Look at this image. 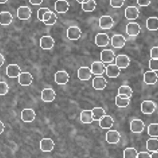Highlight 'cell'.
I'll use <instances>...</instances> for the list:
<instances>
[{
    "mask_svg": "<svg viewBox=\"0 0 158 158\" xmlns=\"http://www.w3.org/2000/svg\"><path fill=\"white\" fill-rule=\"evenodd\" d=\"M93 75L91 68L87 66H82L77 71V76H78L79 80L81 81H88L91 79Z\"/></svg>",
    "mask_w": 158,
    "mask_h": 158,
    "instance_id": "cell-1",
    "label": "cell"
},
{
    "mask_svg": "<svg viewBox=\"0 0 158 158\" xmlns=\"http://www.w3.org/2000/svg\"><path fill=\"white\" fill-rule=\"evenodd\" d=\"M56 92L52 88H45L41 93V99L46 103H51L56 99Z\"/></svg>",
    "mask_w": 158,
    "mask_h": 158,
    "instance_id": "cell-2",
    "label": "cell"
},
{
    "mask_svg": "<svg viewBox=\"0 0 158 158\" xmlns=\"http://www.w3.org/2000/svg\"><path fill=\"white\" fill-rule=\"evenodd\" d=\"M156 106L155 103L152 100H144L141 103V112L143 114L150 115V114H154L155 111Z\"/></svg>",
    "mask_w": 158,
    "mask_h": 158,
    "instance_id": "cell-3",
    "label": "cell"
},
{
    "mask_svg": "<svg viewBox=\"0 0 158 158\" xmlns=\"http://www.w3.org/2000/svg\"><path fill=\"white\" fill-rule=\"evenodd\" d=\"M81 29L78 26H70L68 28L66 31V36L70 40H78L81 37Z\"/></svg>",
    "mask_w": 158,
    "mask_h": 158,
    "instance_id": "cell-4",
    "label": "cell"
},
{
    "mask_svg": "<svg viewBox=\"0 0 158 158\" xmlns=\"http://www.w3.org/2000/svg\"><path fill=\"white\" fill-rule=\"evenodd\" d=\"M35 112L32 109L26 108L22 110L21 112V119L25 123H32L35 119Z\"/></svg>",
    "mask_w": 158,
    "mask_h": 158,
    "instance_id": "cell-5",
    "label": "cell"
},
{
    "mask_svg": "<svg viewBox=\"0 0 158 158\" xmlns=\"http://www.w3.org/2000/svg\"><path fill=\"white\" fill-rule=\"evenodd\" d=\"M55 46V40L50 35H44L40 39V47L45 50L52 49Z\"/></svg>",
    "mask_w": 158,
    "mask_h": 158,
    "instance_id": "cell-6",
    "label": "cell"
},
{
    "mask_svg": "<svg viewBox=\"0 0 158 158\" xmlns=\"http://www.w3.org/2000/svg\"><path fill=\"white\" fill-rule=\"evenodd\" d=\"M140 26L137 23H130L126 26V32L129 36H137L140 33Z\"/></svg>",
    "mask_w": 158,
    "mask_h": 158,
    "instance_id": "cell-7",
    "label": "cell"
},
{
    "mask_svg": "<svg viewBox=\"0 0 158 158\" xmlns=\"http://www.w3.org/2000/svg\"><path fill=\"white\" fill-rule=\"evenodd\" d=\"M18 81L23 86H30L33 81V77L29 72H22L18 77Z\"/></svg>",
    "mask_w": 158,
    "mask_h": 158,
    "instance_id": "cell-8",
    "label": "cell"
},
{
    "mask_svg": "<svg viewBox=\"0 0 158 158\" xmlns=\"http://www.w3.org/2000/svg\"><path fill=\"white\" fill-rule=\"evenodd\" d=\"M55 82L59 85H66L69 80V75L65 70L57 71L55 74Z\"/></svg>",
    "mask_w": 158,
    "mask_h": 158,
    "instance_id": "cell-9",
    "label": "cell"
},
{
    "mask_svg": "<svg viewBox=\"0 0 158 158\" xmlns=\"http://www.w3.org/2000/svg\"><path fill=\"white\" fill-rule=\"evenodd\" d=\"M40 148L43 152H51L55 148V143L51 138H43L40 141Z\"/></svg>",
    "mask_w": 158,
    "mask_h": 158,
    "instance_id": "cell-10",
    "label": "cell"
},
{
    "mask_svg": "<svg viewBox=\"0 0 158 158\" xmlns=\"http://www.w3.org/2000/svg\"><path fill=\"white\" fill-rule=\"evenodd\" d=\"M114 25V20L110 15H102L99 20V26L103 29H110Z\"/></svg>",
    "mask_w": 158,
    "mask_h": 158,
    "instance_id": "cell-11",
    "label": "cell"
},
{
    "mask_svg": "<svg viewBox=\"0 0 158 158\" xmlns=\"http://www.w3.org/2000/svg\"><path fill=\"white\" fill-rule=\"evenodd\" d=\"M105 63L102 61H95L91 65V70L93 74L96 76H102L106 73V66Z\"/></svg>",
    "mask_w": 158,
    "mask_h": 158,
    "instance_id": "cell-12",
    "label": "cell"
},
{
    "mask_svg": "<svg viewBox=\"0 0 158 158\" xmlns=\"http://www.w3.org/2000/svg\"><path fill=\"white\" fill-rule=\"evenodd\" d=\"M115 59V53L111 49H103L100 53V60L104 63H112Z\"/></svg>",
    "mask_w": 158,
    "mask_h": 158,
    "instance_id": "cell-13",
    "label": "cell"
},
{
    "mask_svg": "<svg viewBox=\"0 0 158 158\" xmlns=\"http://www.w3.org/2000/svg\"><path fill=\"white\" fill-rule=\"evenodd\" d=\"M145 128V123L140 119H134L131 122V131L134 134H140Z\"/></svg>",
    "mask_w": 158,
    "mask_h": 158,
    "instance_id": "cell-14",
    "label": "cell"
},
{
    "mask_svg": "<svg viewBox=\"0 0 158 158\" xmlns=\"http://www.w3.org/2000/svg\"><path fill=\"white\" fill-rule=\"evenodd\" d=\"M120 134L117 131H109L106 134V140L110 144H117L120 140Z\"/></svg>",
    "mask_w": 158,
    "mask_h": 158,
    "instance_id": "cell-15",
    "label": "cell"
},
{
    "mask_svg": "<svg viewBox=\"0 0 158 158\" xmlns=\"http://www.w3.org/2000/svg\"><path fill=\"white\" fill-rule=\"evenodd\" d=\"M32 15V10L28 6H20L17 9V17L20 20H28Z\"/></svg>",
    "mask_w": 158,
    "mask_h": 158,
    "instance_id": "cell-16",
    "label": "cell"
},
{
    "mask_svg": "<svg viewBox=\"0 0 158 158\" xmlns=\"http://www.w3.org/2000/svg\"><path fill=\"white\" fill-rule=\"evenodd\" d=\"M107 86V81L102 76H97L93 80V87L97 90H103Z\"/></svg>",
    "mask_w": 158,
    "mask_h": 158,
    "instance_id": "cell-17",
    "label": "cell"
},
{
    "mask_svg": "<svg viewBox=\"0 0 158 158\" xmlns=\"http://www.w3.org/2000/svg\"><path fill=\"white\" fill-rule=\"evenodd\" d=\"M110 39L106 33H98L95 37V43L99 47H106L109 45Z\"/></svg>",
    "mask_w": 158,
    "mask_h": 158,
    "instance_id": "cell-18",
    "label": "cell"
},
{
    "mask_svg": "<svg viewBox=\"0 0 158 158\" xmlns=\"http://www.w3.org/2000/svg\"><path fill=\"white\" fill-rule=\"evenodd\" d=\"M121 69L117 64H110L106 67V74L110 78H117L120 76Z\"/></svg>",
    "mask_w": 158,
    "mask_h": 158,
    "instance_id": "cell-19",
    "label": "cell"
},
{
    "mask_svg": "<svg viewBox=\"0 0 158 158\" xmlns=\"http://www.w3.org/2000/svg\"><path fill=\"white\" fill-rule=\"evenodd\" d=\"M111 45L115 49H121L126 45V39L122 35H114L111 38Z\"/></svg>",
    "mask_w": 158,
    "mask_h": 158,
    "instance_id": "cell-20",
    "label": "cell"
},
{
    "mask_svg": "<svg viewBox=\"0 0 158 158\" xmlns=\"http://www.w3.org/2000/svg\"><path fill=\"white\" fill-rule=\"evenodd\" d=\"M115 64H117L120 69H126L131 64V60L129 56L124 54H120L118 55L115 59Z\"/></svg>",
    "mask_w": 158,
    "mask_h": 158,
    "instance_id": "cell-21",
    "label": "cell"
},
{
    "mask_svg": "<svg viewBox=\"0 0 158 158\" xmlns=\"http://www.w3.org/2000/svg\"><path fill=\"white\" fill-rule=\"evenodd\" d=\"M21 73V69L17 64H9L6 67V75L9 78H18Z\"/></svg>",
    "mask_w": 158,
    "mask_h": 158,
    "instance_id": "cell-22",
    "label": "cell"
},
{
    "mask_svg": "<svg viewBox=\"0 0 158 158\" xmlns=\"http://www.w3.org/2000/svg\"><path fill=\"white\" fill-rule=\"evenodd\" d=\"M158 80V75L156 71H147L143 75V81L148 85L155 84Z\"/></svg>",
    "mask_w": 158,
    "mask_h": 158,
    "instance_id": "cell-23",
    "label": "cell"
},
{
    "mask_svg": "<svg viewBox=\"0 0 158 158\" xmlns=\"http://www.w3.org/2000/svg\"><path fill=\"white\" fill-rule=\"evenodd\" d=\"M140 15V11L136 6H128L125 9V17L129 20L137 19Z\"/></svg>",
    "mask_w": 158,
    "mask_h": 158,
    "instance_id": "cell-24",
    "label": "cell"
},
{
    "mask_svg": "<svg viewBox=\"0 0 158 158\" xmlns=\"http://www.w3.org/2000/svg\"><path fill=\"white\" fill-rule=\"evenodd\" d=\"M80 121L85 124H90L94 121L92 110H85L80 113Z\"/></svg>",
    "mask_w": 158,
    "mask_h": 158,
    "instance_id": "cell-25",
    "label": "cell"
},
{
    "mask_svg": "<svg viewBox=\"0 0 158 158\" xmlns=\"http://www.w3.org/2000/svg\"><path fill=\"white\" fill-rule=\"evenodd\" d=\"M69 9V3L66 0H57L55 2V10L58 13H66Z\"/></svg>",
    "mask_w": 158,
    "mask_h": 158,
    "instance_id": "cell-26",
    "label": "cell"
},
{
    "mask_svg": "<svg viewBox=\"0 0 158 158\" xmlns=\"http://www.w3.org/2000/svg\"><path fill=\"white\" fill-rule=\"evenodd\" d=\"M13 20L12 15L8 11H3L0 12V24L2 26H9Z\"/></svg>",
    "mask_w": 158,
    "mask_h": 158,
    "instance_id": "cell-27",
    "label": "cell"
},
{
    "mask_svg": "<svg viewBox=\"0 0 158 158\" xmlns=\"http://www.w3.org/2000/svg\"><path fill=\"white\" fill-rule=\"evenodd\" d=\"M99 122H100V127L102 129H110L114 124V119L109 115H105Z\"/></svg>",
    "mask_w": 158,
    "mask_h": 158,
    "instance_id": "cell-28",
    "label": "cell"
},
{
    "mask_svg": "<svg viewBox=\"0 0 158 158\" xmlns=\"http://www.w3.org/2000/svg\"><path fill=\"white\" fill-rule=\"evenodd\" d=\"M131 103V98L127 97H123L121 95H117L115 99V104L118 107L125 108L127 107Z\"/></svg>",
    "mask_w": 158,
    "mask_h": 158,
    "instance_id": "cell-29",
    "label": "cell"
},
{
    "mask_svg": "<svg viewBox=\"0 0 158 158\" xmlns=\"http://www.w3.org/2000/svg\"><path fill=\"white\" fill-rule=\"evenodd\" d=\"M97 7V2L95 0H86L82 3V9L84 12H94Z\"/></svg>",
    "mask_w": 158,
    "mask_h": 158,
    "instance_id": "cell-30",
    "label": "cell"
},
{
    "mask_svg": "<svg viewBox=\"0 0 158 158\" xmlns=\"http://www.w3.org/2000/svg\"><path fill=\"white\" fill-rule=\"evenodd\" d=\"M147 28L150 31L158 30V18L156 16L150 17L147 20Z\"/></svg>",
    "mask_w": 158,
    "mask_h": 158,
    "instance_id": "cell-31",
    "label": "cell"
},
{
    "mask_svg": "<svg viewBox=\"0 0 158 158\" xmlns=\"http://www.w3.org/2000/svg\"><path fill=\"white\" fill-rule=\"evenodd\" d=\"M92 112L94 121H100L106 115V111L102 107H94L92 110Z\"/></svg>",
    "mask_w": 158,
    "mask_h": 158,
    "instance_id": "cell-32",
    "label": "cell"
},
{
    "mask_svg": "<svg viewBox=\"0 0 158 158\" xmlns=\"http://www.w3.org/2000/svg\"><path fill=\"white\" fill-rule=\"evenodd\" d=\"M147 149L150 152L158 151V139L157 137H152L147 141Z\"/></svg>",
    "mask_w": 158,
    "mask_h": 158,
    "instance_id": "cell-33",
    "label": "cell"
},
{
    "mask_svg": "<svg viewBox=\"0 0 158 158\" xmlns=\"http://www.w3.org/2000/svg\"><path fill=\"white\" fill-rule=\"evenodd\" d=\"M118 95L123 96V97H127L131 98L133 96V89L131 87L127 85H123L119 87L118 89Z\"/></svg>",
    "mask_w": 158,
    "mask_h": 158,
    "instance_id": "cell-34",
    "label": "cell"
},
{
    "mask_svg": "<svg viewBox=\"0 0 158 158\" xmlns=\"http://www.w3.org/2000/svg\"><path fill=\"white\" fill-rule=\"evenodd\" d=\"M138 153L134 148H127L123 151V158H137Z\"/></svg>",
    "mask_w": 158,
    "mask_h": 158,
    "instance_id": "cell-35",
    "label": "cell"
},
{
    "mask_svg": "<svg viewBox=\"0 0 158 158\" xmlns=\"http://www.w3.org/2000/svg\"><path fill=\"white\" fill-rule=\"evenodd\" d=\"M148 133L150 137H158V123H151L148 126Z\"/></svg>",
    "mask_w": 158,
    "mask_h": 158,
    "instance_id": "cell-36",
    "label": "cell"
},
{
    "mask_svg": "<svg viewBox=\"0 0 158 158\" xmlns=\"http://www.w3.org/2000/svg\"><path fill=\"white\" fill-rule=\"evenodd\" d=\"M9 90V85L6 82L0 81V96H4L6 94H7Z\"/></svg>",
    "mask_w": 158,
    "mask_h": 158,
    "instance_id": "cell-37",
    "label": "cell"
},
{
    "mask_svg": "<svg viewBox=\"0 0 158 158\" xmlns=\"http://www.w3.org/2000/svg\"><path fill=\"white\" fill-rule=\"evenodd\" d=\"M49 10H50V9H49V8H46V7H43V8H40V9H39V10L37 11V18H38V19L40 20V21L43 22V15H44V14L46 13V12H48V11Z\"/></svg>",
    "mask_w": 158,
    "mask_h": 158,
    "instance_id": "cell-38",
    "label": "cell"
},
{
    "mask_svg": "<svg viewBox=\"0 0 158 158\" xmlns=\"http://www.w3.org/2000/svg\"><path fill=\"white\" fill-rule=\"evenodd\" d=\"M56 21H57V15L56 14L53 12L50 18H49L47 21L43 22V23H44L45 25H46V26H52V25H54L56 23Z\"/></svg>",
    "mask_w": 158,
    "mask_h": 158,
    "instance_id": "cell-39",
    "label": "cell"
},
{
    "mask_svg": "<svg viewBox=\"0 0 158 158\" xmlns=\"http://www.w3.org/2000/svg\"><path fill=\"white\" fill-rule=\"evenodd\" d=\"M149 67L151 70L158 71V59H151L149 62Z\"/></svg>",
    "mask_w": 158,
    "mask_h": 158,
    "instance_id": "cell-40",
    "label": "cell"
},
{
    "mask_svg": "<svg viewBox=\"0 0 158 158\" xmlns=\"http://www.w3.org/2000/svg\"><path fill=\"white\" fill-rule=\"evenodd\" d=\"M125 0H110V4L113 8H121Z\"/></svg>",
    "mask_w": 158,
    "mask_h": 158,
    "instance_id": "cell-41",
    "label": "cell"
},
{
    "mask_svg": "<svg viewBox=\"0 0 158 158\" xmlns=\"http://www.w3.org/2000/svg\"><path fill=\"white\" fill-rule=\"evenodd\" d=\"M151 57L152 59H158V46H154L151 49Z\"/></svg>",
    "mask_w": 158,
    "mask_h": 158,
    "instance_id": "cell-42",
    "label": "cell"
},
{
    "mask_svg": "<svg viewBox=\"0 0 158 158\" xmlns=\"http://www.w3.org/2000/svg\"><path fill=\"white\" fill-rule=\"evenodd\" d=\"M151 1H152V0H137V4L140 6H143V7L149 6L151 3Z\"/></svg>",
    "mask_w": 158,
    "mask_h": 158,
    "instance_id": "cell-43",
    "label": "cell"
},
{
    "mask_svg": "<svg viewBox=\"0 0 158 158\" xmlns=\"http://www.w3.org/2000/svg\"><path fill=\"white\" fill-rule=\"evenodd\" d=\"M137 158H151V154H150L148 152L143 151V152L138 153Z\"/></svg>",
    "mask_w": 158,
    "mask_h": 158,
    "instance_id": "cell-44",
    "label": "cell"
},
{
    "mask_svg": "<svg viewBox=\"0 0 158 158\" xmlns=\"http://www.w3.org/2000/svg\"><path fill=\"white\" fill-rule=\"evenodd\" d=\"M52 11H51V10H49V11H48V12H46V13L44 14V15H43V22H46V21H47L48 19H49V18H50L51 17V15H52Z\"/></svg>",
    "mask_w": 158,
    "mask_h": 158,
    "instance_id": "cell-45",
    "label": "cell"
},
{
    "mask_svg": "<svg viewBox=\"0 0 158 158\" xmlns=\"http://www.w3.org/2000/svg\"><path fill=\"white\" fill-rule=\"evenodd\" d=\"M29 2L33 6H40L43 2V0H29Z\"/></svg>",
    "mask_w": 158,
    "mask_h": 158,
    "instance_id": "cell-46",
    "label": "cell"
},
{
    "mask_svg": "<svg viewBox=\"0 0 158 158\" xmlns=\"http://www.w3.org/2000/svg\"><path fill=\"white\" fill-rule=\"evenodd\" d=\"M5 60H5L4 56H3L2 54L0 53V67L3 66V64L5 63Z\"/></svg>",
    "mask_w": 158,
    "mask_h": 158,
    "instance_id": "cell-47",
    "label": "cell"
},
{
    "mask_svg": "<svg viewBox=\"0 0 158 158\" xmlns=\"http://www.w3.org/2000/svg\"><path fill=\"white\" fill-rule=\"evenodd\" d=\"M5 131V125L2 121H0V134H2Z\"/></svg>",
    "mask_w": 158,
    "mask_h": 158,
    "instance_id": "cell-48",
    "label": "cell"
},
{
    "mask_svg": "<svg viewBox=\"0 0 158 158\" xmlns=\"http://www.w3.org/2000/svg\"><path fill=\"white\" fill-rule=\"evenodd\" d=\"M151 158H158V151H156V152H152V154H151Z\"/></svg>",
    "mask_w": 158,
    "mask_h": 158,
    "instance_id": "cell-49",
    "label": "cell"
},
{
    "mask_svg": "<svg viewBox=\"0 0 158 158\" xmlns=\"http://www.w3.org/2000/svg\"><path fill=\"white\" fill-rule=\"evenodd\" d=\"M8 2V0H0V4H5Z\"/></svg>",
    "mask_w": 158,
    "mask_h": 158,
    "instance_id": "cell-50",
    "label": "cell"
},
{
    "mask_svg": "<svg viewBox=\"0 0 158 158\" xmlns=\"http://www.w3.org/2000/svg\"><path fill=\"white\" fill-rule=\"evenodd\" d=\"M77 1L79 3H80V4H82V3H83L85 1H86V0H77Z\"/></svg>",
    "mask_w": 158,
    "mask_h": 158,
    "instance_id": "cell-51",
    "label": "cell"
}]
</instances>
